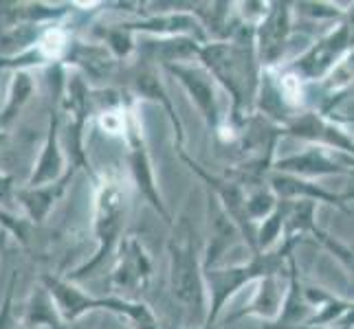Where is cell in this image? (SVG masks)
<instances>
[{"label": "cell", "instance_id": "1", "mask_svg": "<svg viewBox=\"0 0 354 329\" xmlns=\"http://www.w3.org/2000/svg\"><path fill=\"white\" fill-rule=\"evenodd\" d=\"M346 38H348V29H341L337 35H333L330 40H326V42H322L319 46L315 48V51L306 57V66H315L310 72H322L328 64L333 62V59L341 53V48L346 46Z\"/></svg>", "mask_w": 354, "mask_h": 329}]
</instances>
